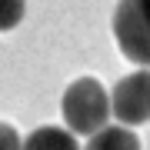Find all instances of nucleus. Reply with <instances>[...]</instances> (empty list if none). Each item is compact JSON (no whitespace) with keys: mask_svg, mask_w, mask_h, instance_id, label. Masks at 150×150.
Segmentation results:
<instances>
[{"mask_svg":"<svg viewBox=\"0 0 150 150\" xmlns=\"http://www.w3.org/2000/svg\"><path fill=\"white\" fill-rule=\"evenodd\" d=\"M60 113L67 120V130L74 134H100L110 120V93L103 90V83L97 77H77L74 83L64 90L60 100Z\"/></svg>","mask_w":150,"mask_h":150,"instance_id":"f257e3e1","label":"nucleus"},{"mask_svg":"<svg viewBox=\"0 0 150 150\" xmlns=\"http://www.w3.org/2000/svg\"><path fill=\"white\" fill-rule=\"evenodd\" d=\"M113 37L127 60L150 70V0H120L113 10Z\"/></svg>","mask_w":150,"mask_h":150,"instance_id":"f03ea898","label":"nucleus"},{"mask_svg":"<svg viewBox=\"0 0 150 150\" xmlns=\"http://www.w3.org/2000/svg\"><path fill=\"white\" fill-rule=\"evenodd\" d=\"M110 113L123 127H140L150 120V70H134L120 77L110 93Z\"/></svg>","mask_w":150,"mask_h":150,"instance_id":"7ed1b4c3","label":"nucleus"},{"mask_svg":"<svg viewBox=\"0 0 150 150\" xmlns=\"http://www.w3.org/2000/svg\"><path fill=\"white\" fill-rule=\"evenodd\" d=\"M20 150H80L70 130L64 127H37L20 144Z\"/></svg>","mask_w":150,"mask_h":150,"instance_id":"20e7f679","label":"nucleus"},{"mask_svg":"<svg viewBox=\"0 0 150 150\" xmlns=\"http://www.w3.org/2000/svg\"><path fill=\"white\" fill-rule=\"evenodd\" d=\"M83 150H140V137L127 127H103L100 134L90 137Z\"/></svg>","mask_w":150,"mask_h":150,"instance_id":"39448f33","label":"nucleus"},{"mask_svg":"<svg viewBox=\"0 0 150 150\" xmlns=\"http://www.w3.org/2000/svg\"><path fill=\"white\" fill-rule=\"evenodd\" d=\"M23 10H27V0H0V33L13 30L23 20Z\"/></svg>","mask_w":150,"mask_h":150,"instance_id":"423d86ee","label":"nucleus"},{"mask_svg":"<svg viewBox=\"0 0 150 150\" xmlns=\"http://www.w3.org/2000/svg\"><path fill=\"white\" fill-rule=\"evenodd\" d=\"M0 150H20V134L0 120Z\"/></svg>","mask_w":150,"mask_h":150,"instance_id":"0eeeda50","label":"nucleus"}]
</instances>
